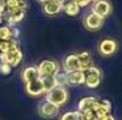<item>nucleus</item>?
<instances>
[{
  "label": "nucleus",
  "instance_id": "nucleus-1",
  "mask_svg": "<svg viewBox=\"0 0 122 120\" xmlns=\"http://www.w3.org/2000/svg\"><path fill=\"white\" fill-rule=\"evenodd\" d=\"M68 90H67L66 86H55L54 89H51L50 91L45 93V99L50 103L55 104V106L61 107L63 104L67 103L68 101Z\"/></svg>",
  "mask_w": 122,
  "mask_h": 120
},
{
  "label": "nucleus",
  "instance_id": "nucleus-2",
  "mask_svg": "<svg viewBox=\"0 0 122 120\" xmlns=\"http://www.w3.org/2000/svg\"><path fill=\"white\" fill-rule=\"evenodd\" d=\"M84 85L89 89H96L98 88V85L101 83V77H102V72L101 69H98L97 67L92 65L87 70H84Z\"/></svg>",
  "mask_w": 122,
  "mask_h": 120
},
{
  "label": "nucleus",
  "instance_id": "nucleus-3",
  "mask_svg": "<svg viewBox=\"0 0 122 120\" xmlns=\"http://www.w3.org/2000/svg\"><path fill=\"white\" fill-rule=\"evenodd\" d=\"M0 61H5L11 65L12 68L17 67L22 61V52L19 47L9 50L7 52H0Z\"/></svg>",
  "mask_w": 122,
  "mask_h": 120
},
{
  "label": "nucleus",
  "instance_id": "nucleus-4",
  "mask_svg": "<svg viewBox=\"0 0 122 120\" xmlns=\"http://www.w3.org/2000/svg\"><path fill=\"white\" fill-rule=\"evenodd\" d=\"M38 69V74L41 76H54L55 73H58L61 70L59 64L53 59H45L37 65Z\"/></svg>",
  "mask_w": 122,
  "mask_h": 120
},
{
  "label": "nucleus",
  "instance_id": "nucleus-5",
  "mask_svg": "<svg viewBox=\"0 0 122 120\" xmlns=\"http://www.w3.org/2000/svg\"><path fill=\"white\" fill-rule=\"evenodd\" d=\"M104 18H101L100 16L95 14V13H88L87 16L83 20V23H84V28L89 31H97L100 30L101 28L104 26Z\"/></svg>",
  "mask_w": 122,
  "mask_h": 120
},
{
  "label": "nucleus",
  "instance_id": "nucleus-6",
  "mask_svg": "<svg viewBox=\"0 0 122 120\" xmlns=\"http://www.w3.org/2000/svg\"><path fill=\"white\" fill-rule=\"evenodd\" d=\"M38 114L43 119H53V117L59 115V107L47 101H45L43 103H41L38 106Z\"/></svg>",
  "mask_w": 122,
  "mask_h": 120
},
{
  "label": "nucleus",
  "instance_id": "nucleus-7",
  "mask_svg": "<svg viewBox=\"0 0 122 120\" xmlns=\"http://www.w3.org/2000/svg\"><path fill=\"white\" fill-rule=\"evenodd\" d=\"M92 13L100 16L101 18L105 20L109 14L112 13V4L108 0H97L92 5Z\"/></svg>",
  "mask_w": 122,
  "mask_h": 120
},
{
  "label": "nucleus",
  "instance_id": "nucleus-8",
  "mask_svg": "<svg viewBox=\"0 0 122 120\" xmlns=\"http://www.w3.org/2000/svg\"><path fill=\"white\" fill-rule=\"evenodd\" d=\"M117 48H118V44L112 38H104L100 42V44H98V52L102 56H112V55H114Z\"/></svg>",
  "mask_w": 122,
  "mask_h": 120
},
{
  "label": "nucleus",
  "instance_id": "nucleus-9",
  "mask_svg": "<svg viewBox=\"0 0 122 120\" xmlns=\"http://www.w3.org/2000/svg\"><path fill=\"white\" fill-rule=\"evenodd\" d=\"M3 17L8 26H16L25 18V10H5Z\"/></svg>",
  "mask_w": 122,
  "mask_h": 120
},
{
  "label": "nucleus",
  "instance_id": "nucleus-10",
  "mask_svg": "<svg viewBox=\"0 0 122 120\" xmlns=\"http://www.w3.org/2000/svg\"><path fill=\"white\" fill-rule=\"evenodd\" d=\"M25 91H26V94L30 97H40V95H42V94H45L42 82H41L40 78H36V80H33V81L25 82Z\"/></svg>",
  "mask_w": 122,
  "mask_h": 120
},
{
  "label": "nucleus",
  "instance_id": "nucleus-11",
  "mask_svg": "<svg viewBox=\"0 0 122 120\" xmlns=\"http://www.w3.org/2000/svg\"><path fill=\"white\" fill-rule=\"evenodd\" d=\"M98 103L97 97H84L79 101L77 103V111L84 112V111H93Z\"/></svg>",
  "mask_w": 122,
  "mask_h": 120
},
{
  "label": "nucleus",
  "instance_id": "nucleus-12",
  "mask_svg": "<svg viewBox=\"0 0 122 120\" xmlns=\"http://www.w3.org/2000/svg\"><path fill=\"white\" fill-rule=\"evenodd\" d=\"M74 70H80V65H79V60H77L76 54L67 55L63 61V72L70 73V72H74Z\"/></svg>",
  "mask_w": 122,
  "mask_h": 120
},
{
  "label": "nucleus",
  "instance_id": "nucleus-13",
  "mask_svg": "<svg viewBox=\"0 0 122 120\" xmlns=\"http://www.w3.org/2000/svg\"><path fill=\"white\" fill-rule=\"evenodd\" d=\"M85 76L83 70H74V72L67 73V85L70 86H79L84 85Z\"/></svg>",
  "mask_w": 122,
  "mask_h": 120
},
{
  "label": "nucleus",
  "instance_id": "nucleus-14",
  "mask_svg": "<svg viewBox=\"0 0 122 120\" xmlns=\"http://www.w3.org/2000/svg\"><path fill=\"white\" fill-rule=\"evenodd\" d=\"M62 3L59 0H50L49 3L43 4V13L47 16H56L62 12Z\"/></svg>",
  "mask_w": 122,
  "mask_h": 120
},
{
  "label": "nucleus",
  "instance_id": "nucleus-15",
  "mask_svg": "<svg viewBox=\"0 0 122 120\" xmlns=\"http://www.w3.org/2000/svg\"><path fill=\"white\" fill-rule=\"evenodd\" d=\"M62 10H64V13H66L67 16H71V17H75V16H77L80 13V9L81 8L79 7L77 4H75L72 0H62Z\"/></svg>",
  "mask_w": 122,
  "mask_h": 120
},
{
  "label": "nucleus",
  "instance_id": "nucleus-16",
  "mask_svg": "<svg viewBox=\"0 0 122 120\" xmlns=\"http://www.w3.org/2000/svg\"><path fill=\"white\" fill-rule=\"evenodd\" d=\"M77 56V60H79V65H80V70H87L89 67L93 65V60H92V56L88 51H81L79 54H76Z\"/></svg>",
  "mask_w": 122,
  "mask_h": 120
},
{
  "label": "nucleus",
  "instance_id": "nucleus-17",
  "mask_svg": "<svg viewBox=\"0 0 122 120\" xmlns=\"http://www.w3.org/2000/svg\"><path fill=\"white\" fill-rule=\"evenodd\" d=\"M21 78H22L24 82H29V81H33V80H36V78H40L37 65H30V67H26L21 72Z\"/></svg>",
  "mask_w": 122,
  "mask_h": 120
},
{
  "label": "nucleus",
  "instance_id": "nucleus-18",
  "mask_svg": "<svg viewBox=\"0 0 122 120\" xmlns=\"http://www.w3.org/2000/svg\"><path fill=\"white\" fill-rule=\"evenodd\" d=\"M5 10H26L28 3L25 0H4Z\"/></svg>",
  "mask_w": 122,
  "mask_h": 120
},
{
  "label": "nucleus",
  "instance_id": "nucleus-19",
  "mask_svg": "<svg viewBox=\"0 0 122 120\" xmlns=\"http://www.w3.org/2000/svg\"><path fill=\"white\" fill-rule=\"evenodd\" d=\"M40 80H41V82H42L43 91H45V93L50 91L51 89H54V88L56 86V83H55V78H54V76H41Z\"/></svg>",
  "mask_w": 122,
  "mask_h": 120
},
{
  "label": "nucleus",
  "instance_id": "nucleus-20",
  "mask_svg": "<svg viewBox=\"0 0 122 120\" xmlns=\"http://www.w3.org/2000/svg\"><path fill=\"white\" fill-rule=\"evenodd\" d=\"M12 39V28L8 25L0 26V41H11Z\"/></svg>",
  "mask_w": 122,
  "mask_h": 120
},
{
  "label": "nucleus",
  "instance_id": "nucleus-21",
  "mask_svg": "<svg viewBox=\"0 0 122 120\" xmlns=\"http://www.w3.org/2000/svg\"><path fill=\"white\" fill-rule=\"evenodd\" d=\"M54 78H55L56 86H67V73L66 72H61L59 70L58 73L54 74Z\"/></svg>",
  "mask_w": 122,
  "mask_h": 120
},
{
  "label": "nucleus",
  "instance_id": "nucleus-22",
  "mask_svg": "<svg viewBox=\"0 0 122 120\" xmlns=\"http://www.w3.org/2000/svg\"><path fill=\"white\" fill-rule=\"evenodd\" d=\"M80 112L79 111H67L59 117V120H79Z\"/></svg>",
  "mask_w": 122,
  "mask_h": 120
},
{
  "label": "nucleus",
  "instance_id": "nucleus-23",
  "mask_svg": "<svg viewBox=\"0 0 122 120\" xmlns=\"http://www.w3.org/2000/svg\"><path fill=\"white\" fill-rule=\"evenodd\" d=\"M98 106L101 107V108H104L108 114H110L112 111V103L110 101H108V99H98Z\"/></svg>",
  "mask_w": 122,
  "mask_h": 120
},
{
  "label": "nucleus",
  "instance_id": "nucleus-24",
  "mask_svg": "<svg viewBox=\"0 0 122 120\" xmlns=\"http://www.w3.org/2000/svg\"><path fill=\"white\" fill-rule=\"evenodd\" d=\"M11 72H12V67L8 64V63L0 61V73H1V74L7 76V74H9Z\"/></svg>",
  "mask_w": 122,
  "mask_h": 120
},
{
  "label": "nucleus",
  "instance_id": "nucleus-25",
  "mask_svg": "<svg viewBox=\"0 0 122 120\" xmlns=\"http://www.w3.org/2000/svg\"><path fill=\"white\" fill-rule=\"evenodd\" d=\"M75 4H77L80 8H85L91 4V0H72Z\"/></svg>",
  "mask_w": 122,
  "mask_h": 120
},
{
  "label": "nucleus",
  "instance_id": "nucleus-26",
  "mask_svg": "<svg viewBox=\"0 0 122 120\" xmlns=\"http://www.w3.org/2000/svg\"><path fill=\"white\" fill-rule=\"evenodd\" d=\"M96 120H116L113 115L106 114V115H98V116H95Z\"/></svg>",
  "mask_w": 122,
  "mask_h": 120
},
{
  "label": "nucleus",
  "instance_id": "nucleus-27",
  "mask_svg": "<svg viewBox=\"0 0 122 120\" xmlns=\"http://www.w3.org/2000/svg\"><path fill=\"white\" fill-rule=\"evenodd\" d=\"M11 28H12V39H17L20 35V30L16 26H11Z\"/></svg>",
  "mask_w": 122,
  "mask_h": 120
},
{
  "label": "nucleus",
  "instance_id": "nucleus-28",
  "mask_svg": "<svg viewBox=\"0 0 122 120\" xmlns=\"http://www.w3.org/2000/svg\"><path fill=\"white\" fill-rule=\"evenodd\" d=\"M49 1H50V0H38V3H41V4H46V3H49Z\"/></svg>",
  "mask_w": 122,
  "mask_h": 120
},
{
  "label": "nucleus",
  "instance_id": "nucleus-29",
  "mask_svg": "<svg viewBox=\"0 0 122 120\" xmlns=\"http://www.w3.org/2000/svg\"><path fill=\"white\" fill-rule=\"evenodd\" d=\"M95 1H97V0H91V3H95Z\"/></svg>",
  "mask_w": 122,
  "mask_h": 120
},
{
  "label": "nucleus",
  "instance_id": "nucleus-30",
  "mask_svg": "<svg viewBox=\"0 0 122 120\" xmlns=\"http://www.w3.org/2000/svg\"><path fill=\"white\" fill-rule=\"evenodd\" d=\"M59 1H62V0H59Z\"/></svg>",
  "mask_w": 122,
  "mask_h": 120
},
{
  "label": "nucleus",
  "instance_id": "nucleus-31",
  "mask_svg": "<svg viewBox=\"0 0 122 120\" xmlns=\"http://www.w3.org/2000/svg\"><path fill=\"white\" fill-rule=\"evenodd\" d=\"M0 43H1V41H0Z\"/></svg>",
  "mask_w": 122,
  "mask_h": 120
}]
</instances>
